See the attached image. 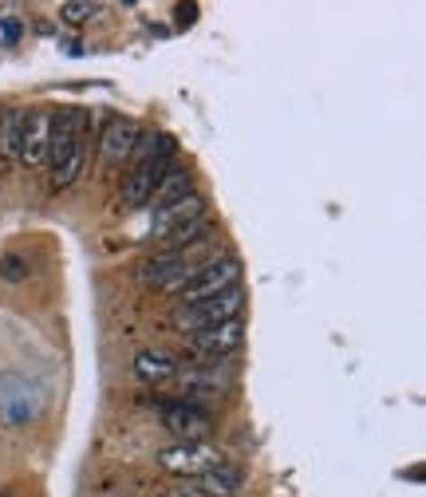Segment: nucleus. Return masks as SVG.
<instances>
[{
	"label": "nucleus",
	"mask_w": 426,
	"mask_h": 497,
	"mask_svg": "<svg viewBox=\"0 0 426 497\" xmlns=\"http://www.w3.org/2000/svg\"><path fill=\"white\" fill-rule=\"evenodd\" d=\"M48 162H52V190H72L87 166V111L67 107L52 115V143H48Z\"/></svg>",
	"instance_id": "f257e3e1"
},
{
	"label": "nucleus",
	"mask_w": 426,
	"mask_h": 497,
	"mask_svg": "<svg viewBox=\"0 0 426 497\" xmlns=\"http://www.w3.org/2000/svg\"><path fill=\"white\" fill-rule=\"evenodd\" d=\"M245 308V288L237 284L222 296H210V301H197V304H178L174 308V327L178 332H205V327H217L225 320H237Z\"/></svg>",
	"instance_id": "f03ea898"
},
{
	"label": "nucleus",
	"mask_w": 426,
	"mask_h": 497,
	"mask_svg": "<svg viewBox=\"0 0 426 497\" xmlns=\"http://www.w3.org/2000/svg\"><path fill=\"white\" fill-rule=\"evenodd\" d=\"M237 284H241V261H237L233 253H225V257H217V261L197 268L190 281L178 288V296H182V304H197V301H210V296L230 292Z\"/></svg>",
	"instance_id": "7ed1b4c3"
},
{
	"label": "nucleus",
	"mask_w": 426,
	"mask_h": 497,
	"mask_svg": "<svg viewBox=\"0 0 426 497\" xmlns=\"http://www.w3.org/2000/svg\"><path fill=\"white\" fill-rule=\"evenodd\" d=\"M178 387L186 391V403L194 399H217V395H230L233 379H237V367L230 360H213L205 367H178Z\"/></svg>",
	"instance_id": "20e7f679"
},
{
	"label": "nucleus",
	"mask_w": 426,
	"mask_h": 497,
	"mask_svg": "<svg viewBox=\"0 0 426 497\" xmlns=\"http://www.w3.org/2000/svg\"><path fill=\"white\" fill-rule=\"evenodd\" d=\"M174 154H178V146H170V151H162V154L146 158V162L131 166V174L123 178V205H126V210H143V205L151 202L158 182H162L166 170L174 166Z\"/></svg>",
	"instance_id": "39448f33"
},
{
	"label": "nucleus",
	"mask_w": 426,
	"mask_h": 497,
	"mask_svg": "<svg viewBox=\"0 0 426 497\" xmlns=\"http://www.w3.org/2000/svg\"><path fill=\"white\" fill-rule=\"evenodd\" d=\"M158 466H162L166 474H182V478H202V474L217 470V466H225L222 450H213L210 442H178V446H166L162 454H158Z\"/></svg>",
	"instance_id": "423d86ee"
},
{
	"label": "nucleus",
	"mask_w": 426,
	"mask_h": 497,
	"mask_svg": "<svg viewBox=\"0 0 426 497\" xmlns=\"http://www.w3.org/2000/svg\"><path fill=\"white\" fill-rule=\"evenodd\" d=\"M158 414H162L166 431H174L182 442H202L205 434L213 431L210 411H202L197 403H186V399H166L162 406H158Z\"/></svg>",
	"instance_id": "0eeeda50"
},
{
	"label": "nucleus",
	"mask_w": 426,
	"mask_h": 497,
	"mask_svg": "<svg viewBox=\"0 0 426 497\" xmlns=\"http://www.w3.org/2000/svg\"><path fill=\"white\" fill-rule=\"evenodd\" d=\"M182 340H186V347H190L194 355H205V360H225V355H233L237 347L245 344V320L237 316V320L205 327V332H190V336H182Z\"/></svg>",
	"instance_id": "6e6552de"
},
{
	"label": "nucleus",
	"mask_w": 426,
	"mask_h": 497,
	"mask_svg": "<svg viewBox=\"0 0 426 497\" xmlns=\"http://www.w3.org/2000/svg\"><path fill=\"white\" fill-rule=\"evenodd\" d=\"M138 135H143V126L135 118H111L103 126V135H99V158H103V166H123L135 151Z\"/></svg>",
	"instance_id": "1a4fd4ad"
},
{
	"label": "nucleus",
	"mask_w": 426,
	"mask_h": 497,
	"mask_svg": "<svg viewBox=\"0 0 426 497\" xmlns=\"http://www.w3.org/2000/svg\"><path fill=\"white\" fill-rule=\"evenodd\" d=\"M48 143H52V111H28L24 115V138H20V158L24 166L48 162Z\"/></svg>",
	"instance_id": "9d476101"
},
{
	"label": "nucleus",
	"mask_w": 426,
	"mask_h": 497,
	"mask_svg": "<svg viewBox=\"0 0 426 497\" xmlns=\"http://www.w3.org/2000/svg\"><path fill=\"white\" fill-rule=\"evenodd\" d=\"M202 214H210V210H205V197L202 194H190V197H182V202L162 205V210H154L151 237H154V241H162V237H170L174 230H182V225L197 222Z\"/></svg>",
	"instance_id": "9b49d317"
},
{
	"label": "nucleus",
	"mask_w": 426,
	"mask_h": 497,
	"mask_svg": "<svg viewBox=\"0 0 426 497\" xmlns=\"http://www.w3.org/2000/svg\"><path fill=\"white\" fill-rule=\"evenodd\" d=\"M178 363L174 355H166V352H154V347H146V352H138L135 355V371H138V379H146V383H174V375H178Z\"/></svg>",
	"instance_id": "f8f14e48"
},
{
	"label": "nucleus",
	"mask_w": 426,
	"mask_h": 497,
	"mask_svg": "<svg viewBox=\"0 0 426 497\" xmlns=\"http://www.w3.org/2000/svg\"><path fill=\"white\" fill-rule=\"evenodd\" d=\"M194 194V174L186 170V166H170L166 170V178L158 182V190L151 194V202L146 205H154V210H162V205H170V202H182V197H190Z\"/></svg>",
	"instance_id": "ddd939ff"
},
{
	"label": "nucleus",
	"mask_w": 426,
	"mask_h": 497,
	"mask_svg": "<svg viewBox=\"0 0 426 497\" xmlns=\"http://www.w3.org/2000/svg\"><path fill=\"white\" fill-rule=\"evenodd\" d=\"M197 485H202V497H237L245 478H241V470H233V466H217V470L202 474Z\"/></svg>",
	"instance_id": "4468645a"
},
{
	"label": "nucleus",
	"mask_w": 426,
	"mask_h": 497,
	"mask_svg": "<svg viewBox=\"0 0 426 497\" xmlns=\"http://www.w3.org/2000/svg\"><path fill=\"white\" fill-rule=\"evenodd\" d=\"M24 115L20 107H13V111L0 115V158H20V138H24Z\"/></svg>",
	"instance_id": "2eb2a0df"
},
{
	"label": "nucleus",
	"mask_w": 426,
	"mask_h": 497,
	"mask_svg": "<svg viewBox=\"0 0 426 497\" xmlns=\"http://www.w3.org/2000/svg\"><path fill=\"white\" fill-rule=\"evenodd\" d=\"M103 13V4H83V0H72V4L59 8V20H67V24H83V20H91Z\"/></svg>",
	"instance_id": "dca6fc26"
},
{
	"label": "nucleus",
	"mask_w": 426,
	"mask_h": 497,
	"mask_svg": "<svg viewBox=\"0 0 426 497\" xmlns=\"http://www.w3.org/2000/svg\"><path fill=\"white\" fill-rule=\"evenodd\" d=\"M0 276H4L8 284H20L28 276V261H24V257H16V253L0 257Z\"/></svg>",
	"instance_id": "f3484780"
},
{
	"label": "nucleus",
	"mask_w": 426,
	"mask_h": 497,
	"mask_svg": "<svg viewBox=\"0 0 426 497\" xmlns=\"http://www.w3.org/2000/svg\"><path fill=\"white\" fill-rule=\"evenodd\" d=\"M194 16H197V4H182V8H178V24H194Z\"/></svg>",
	"instance_id": "a211bd4d"
},
{
	"label": "nucleus",
	"mask_w": 426,
	"mask_h": 497,
	"mask_svg": "<svg viewBox=\"0 0 426 497\" xmlns=\"http://www.w3.org/2000/svg\"><path fill=\"white\" fill-rule=\"evenodd\" d=\"M4 36H8V39L20 36V20H4Z\"/></svg>",
	"instance_id": "6ab92c4d"
}]
</instances>
